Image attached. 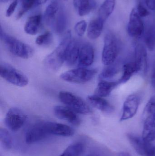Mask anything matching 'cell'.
Returning <instances> with one entry per match:
<instances>
[{
    "mask_svg": "<svg viewBox=\"0 0 155 156\" xmlns=\"http://www.w3.org/2000/svg\"><path fill=\"white\" fill-rule=\"evenodd\" d=\"M120 84L119 82H109L102 80L99 82L95 91V94L100 97H106L109 96L112 91Z\"/></svg>",
    "mask_w": 155,
    "mask_h": 156,
    "instance_id": "ac0fdd59",
    "label": "cell"
},
{
    "mask_svg": "<svg viewBox=\"0 0 155 156\" xmlns=\"http://www.w3.org/2000/svg\"><path fill=\"white\" fill-rule=\"evenodd\" d=\"M140 102L141 97L137 94L129 95L124 102L120 121L123 122L133 117L137 112Z\"/></svg>",
    "mask_w": 155,
    "mask_h": 156,
    "instance_id": "9c48e42d",
    "label": "cell"
},
{
    "mask_svg": "<svg viewBox=\"0 0 155 156\" xmlns=\"http://www.w3.org/2000/svg\"><path fill=\"white\" fill-rule=\"evenodd\" d=\"M137 72L145 74L147 69V55L146 49L142 44H137L135 47V60L134 61Z\"/></svg>",
    "mask_w": 155,
    "mask_h": 156,
    "instance_id": "4fadbf2b",
    "label": "cell"
},
{
    "mask_svg": "<svg viewBox=\"0 0 155 156\" xmlns=\"http://www.w3.org/2000/svg\"><path fill=\"white\" fill-rule=\"evenodd\" d=\"M118 156H131L129 153L127 152H123L121 153H119L118 154Z\"/></svg>",
    "mask_w": 155,
    "mask_h": 156,
    "instance_id": "74e56055",
    "label": "cell"
},
{
    "mask_svg": "<svg viewBox=\"0 0 155 156\" xmlns=\"http://www.w3.org/2000/svg\"><path fill=\"white\" fill-rule=\"evenodd\" d=\"M73 5L80 16L90 13L95 7L94 0H73Z\"/></svg>",
    "mask_w": 155,
    "mask_h": 156,
    "instance_id": "d6986e66",
    "label": "cell"
},
{
    "mask_svg": "<svg viewBox=\"0 0 155 156\" xmlns=\"http://www.w3.org/2000/svg\"><path fill=\"white\" fill-rule=\"evenodd\" d=\"M95 69L79 68L72 69L62 74L60 78L63 80L76 83H83L92 80L97 73Z\"/></svg>",
    "mask_w": 155,
    "mask_h": 156,
    "instance_id": "8992f818",
    "label": "cell"
},
{
    "mask_svg": "<svg viewBox=\"0 0 155 156\" xmlns=\"http://www.w3.org/2000/svg\"><path fill=\"white\" fill-rule=\"evenodd\" d=\"M119 69L116 66L112 65L107 66L99 75V78L101 79H111L118 74Z\"/></svg>",
    "mask_w": 155,
    "mask_h": 156,
    "instance_id": "4dcf8cb0",
    "label": "cell"
},
{
    "mask_svg": "<svg viewBox=\"0 0 155 156\" xmlns=\"http://www.w3.org/2000/svg\"><path fill=\"white\" fill-rule=\"evenodd\" d=\"M127 31L130 36L136 38L141 36L144 31L143 22L135 8L132 10L130 14Z\"/></svg>",
    "mask_w": 155,
    "mask_h": 156,
    "instance_id": "8fae6325",
    "label": "cell"
},
{
    "mask_svg": "<svg viewBox=\"0 0 155 156\" xmlns=\"http://www.w3.org/2000/svg\"><path fill=\"white\" fill-rule=\"evenodd\" d=\"M95 54L92 45L85 43L81 45L78 59V65L81 67L91 66L94 62Z\"/></svg>",
    "mask_w": 155,
    "mask_h": 156,
    "instance_id": "5bb4252c",
    "label": "cell"
},
{
    "mask_svg": "<svg viewBox=\"0 0 155 156\" xmlns=\"http://www.w3.org/2000/svg\"><path fill=\"white\" fill-rule=\"evenodd\" d=\"M72 40L71 31H67L59 45L45 59V65L48 69L56 71L61 68L65 62L66 49Z\"/></svg>",
    "mask_w": 155,
    "mask_h": 156,
    "instance_id": "6da1fadb",
    "label": "cell"
},
{
    "mask_svg": "<svg viewBox=\"0 0 155 156\" xmlns=\"http://www.w3.org/2000/svg\"><path fill=\"white\" fill-rule=\"evenodd\" d=\"M88 156H100L97 155H89Z\"/></svg>",
    "mask_w": 155,
    "mask_h": 156,
    "instance_id": "60d3db41",
    "label": "cell"
},
{
    "mask_svg": "<svg viewBox=\"0 0 155 156\" xmlns=\"http://www.w3.org/2000/svg\"><path fill=\"white\" fill-rule=\"evenodd\" d=\"M27 116L22 110L16 107L10 108L5 115V125L12 132L21 129L25 123Z\"/></svg>",
    "mask_w": 155,
    "mask_h": 156,
    "instance_id": "ba28073f",
    "label": "cell"
},
{
    "mask_svg": "<svg viewBox=\"0 0 155 156\" xmlns=\"http://www.w3.org/2000/svg\"><path fill=\"white\" fill-rule=\"evenodd\" d=\"M137 11L138 14L141 17H145L149 15L150 14L148 10L141 3L138 5Z\"/></svg>",
    "mask_w": 155,
    "mask_h": 156,
    "instance_id": "e575fe53",
    "label": "cell"
},
{
    "mask_svg": "<svg viewBox=\"0 0 155 156\" xmlns=\"http://www.w3.org/2000/svg\"><path fill=\"white\" fill-rule=\"evenodd\" d=\"M143 122L155 120V98H151L147 104L143 113Z\"/></svg>",
    "mask_w": 155,
    "mask_h": 156,
    "instance_id": "4316f807",
    "label": "cell"
},
{
    "mask_svg": "<svg viewBox=\"0 0 155 156\" xmlns=\"http://www.w3.org/2000/svg\"><path fill=\"white\" fill-rule=\"evenodd\" d=\"M54 113L56 117L67 121L72 124L78 126L81 121L76 113L67 106L57 105L54 108Z\"/></svg>",
    "mask_w": 155,
    "mask_h": 156,
    "instance_id": "7c38bea8",
    "label": "cell"
},
{
    "mask_svg": "<svg viewBox=\"0 0 155 156\" xmlns=\"http://www.w3.org/2000/svg\"><path fill=\"white\" fill-rule=\"evenodd\" d=\"M42 125L48 137L51 136H70L74 133L73 129L63 124L48 122H42Z\"/></svg>",
    "mask_w": 155,
    "mask_h": 156,
    "instance_id": "30bf717a",
    "label": "cell"
},
{
    "mask_svg": "<svg viewBox=\"0 0 155 156\" xmlns=\"http://www.w3.org/2000/svg\"><path fill=\"white\" fill-rule=\"evenodd\" d=\"M136 73H137V69L134 62L126 63L123 66V75L118 81L120 83H125Z\"/></svg>",
    "mask_w": 155,
    "mask_h": 156,
    "instance_id": "484cf974",
    "label": "cell"
},
{
    "mask_svg": "<svg viewBox=\"0 0 155 156\" xmlns=\"http://www.w3.org/2000/svg\"><path fill=\"white\" fill-rule=\"evenodd\" d=\"M116 0H105L99 10L98 18L105 22L113 12Z\"/></svg>",
    "mask_w": 155,
    "mask_h": 156,
    "instance_id": "7402d4cb",
    "label": "cell"
},
{
    "mask_svg": "<svg viewBox=\"0 0 155 156\" xmlns=\"http://www.w3.org/2000/svg\"><path fill=\"white\" fill-rule=\"evenodd\" d=\"M151 82L153 86L155 88V69L153 72V75L151 77Z\"/></svg>",
    "mask_w": 155,
    "mask_h": 156,
    "instance_id": "8d00e7d4",
    "label": "cell"
},
{
    "mask_svg": "<svg viewBox=\"0 0 155 156\" xmlns=\"http://www.w3.org/2000/svg\"><path fill=\"white\" fill-rule=\"evenodd\" d=\"M42 16L36 15L28 18L24 26V31L31 35H36L40 31L42 24Z\"/></svg>",
    "mask_w": 155,
    "mask_h": 156,
    "instance_id": "e0dca14e",
    "label": "cell"
},
{
    "mask_svg": "<svg viewBox=\"0 0 155 156\" xmlns=\"http://www.w3.org/2000/svg\"><path fill=\"white\" fill-rule=\"evenodd\" d=\"M146 3L149 9L155 11V0H146Z\"/></svg>",
    "mask_w": 155,
    "mask_h": 156,
    "instance_id": "d590c367",
    "label": "cell"
},
{
    "mask_svg": "<svg viewBox=\"0 0 155 156\" xmlns=\"http://www.w3.org/2000/svg\"><path fill=\"white\" fill-rule=\"evenodd\" d=\"M59 98L62 102L77 113L90 114L92 112L90 106L81 97L67 91H61Z\"/></svg>",
    "mask_w": 155,
    "mask_h": 156,
    "instance_id": "277c9868",
    "label": "cell"
},
{
    "mask_svg": "<svg viewBox=\"0 0 155 156\" xmlns=\"http://www.w3.org/2000/svg\"><path fill=\"white\" fill-rule=\"evenodd\" d=\"M9 1H10V0H0L1 2L2 3H6L9 2Z\"/></svg>",
    "mask_w": 155,
    "mask_h": 156,
    "instance_id": "ab89813d",
    "label": "cell"
},
{
    "mask_svg": "<svg viewBox=\"0 0 155 156\" xmlns=\"http://www.w3.org/2000/svg\"><path fill=\"white\" fill-rule=\"evenodd\" d=\"M52 36L50 32H45L38 36L35 39V43L38 45H47L52 42Z\"/></svg>",
    "mask_w": 155,
    "mask_h": 156,
    "instance_id": "1f68e13d",
    "label": "cell"
},
{
    "mask_svg": "<svg viewBox=\"0 0 155 156\" xmlns=\"http://www.w3.org/2000/svg\"><path fill=\"white\" fill-rule=\"evenodd\" d=\"M126 137L133 148L140 155L155 156V146L151 142L131 133H127Z\"/></svg>",
    "mask_w": 155,
    "mask_h": 156,
    "instance_id": "52a82bcc",
    "label": "cell"
},
{
    "mask_svg": "<svg viewBox=\"0 0 155 156\" xmlns=\"http://www.w3.org/2000/svg\"><path fill=\"white\" fill-rule=\"evenodd\" d=\"M67 26V19L63 10H59L56 19L52 26L57 34H61L64 32Z\"/></svg>",
    "mask_w": 155,
    "mask_h": 156,
    "instance_id": "cb8c5ba5",
    "label": "cell"
},
{
    "mask_svg": "<svg viewBox=\"0 0 155 156\" xmlns=\"http://www.w3.org/2000/svg\"><path fill=\"white\" fill-rule=\"evenodd\" d=\"M82 44L77 40H72L66 49L65 62L68 66H72L79 59Z\"/></svg>",
    "mask_w": 155,
    "mask_h": 156,
    "instance_id": "9a60e30c",
    "label": "cell"
},
{
    "mask_svg": "<svg viewBox=\"0 0 155 156\" xmlns=\"http://www.w3.org/2000/svg\"><path fill=\"white\" fill-rule=\"evenodd\" d=\"M22 9L17 15V19L21 18L25 13L33 7L41 5L40 0H22Z\"/></svg>",
    "mask_w": 155,
    "mask_h": 156,
    "instance_id": "83f0119b",
    "label": "cell"
},
{
    "mask_svg": "<svg viewBox=\"0 0 155 156\" xmlns=\"http://www.w3.org/2000/svg\"><path fill=\"white\" fill-rule=\"evenodd\" d=\"M47 0H40V5L43 4L45 3L46 2V1Z\"/></svg>",
    "mask_w": 155,
    "mask_h": 156,
    "instance_id": "f35d334b",
    "label": "cell"
},
{
    "mask_svg": "<svg viewBox=\"0 0 155 156\" xmlns=\"http://www.w3.org/2000/svg\"><path fill=\"white\" fill-rule=\"evenodd\" d=\"M0 37L8 50L14 55L23 59H28L32 56V48L15 37L5 34L1 27Z\"/></svg>",
    "mask_w": 155,
    "mask_h": 156,
    "instance_id": "7a4b0ae2",
    "label": "cell"
},
{
    "mask_svg": "<svg viewBox=\"0 0 155 156\" xmlns=\"http://www.w3.org/2000/svg\"><path fill=\"white\" fill-rule=\"evenodd\" d=\"M146 45L148 50L153 51L155 49V30L152 28L149 29L145 37Z\"/></svg>",
    "mask_w": 155,
    "mask_h": 156,
    "instance_id": "f546056e",
    "label": "cell"
},
{
    "mask_svg": "<svg viewBox=\"0 0 155 156\" xmlns=\"http://www.w3.org/2000/svg\"><path fill=\"white\" fill-rule=\"evenodd\" d=\"M119 50V42L117 37L112 33L106 34L104 37L102 53L103 64L106 66L112 65L118 56Z\"/></svg>",
    "mask_w": 155,
    "mask_h": 156,
    "instance_id": "3957f363",
    "label": "cell"
},
{
    "mask_svg": "<svg viewBox=\"0 0 155 156\" xmlns=\"http://www.w3.org/2000/svg\"><path fill=\"white\" fill-rule=\"evenodd\" d=\"M104 22L100 18L92 20L87 27V35L88 38L94 40L98 38L102 34Z\"/></svg>",
    "mask_w": 155,
    "mask_h": 156,
    "instance_id": "ffe728a7",
    "label": "cell"
},
{
    "mask_svg": "<svg viewBox=\"0 0 155 156\" xmlns=\"http://www.w3.org/2000/svg\"><path fill=\"white\" fill-rule=\"evenodd\" d=\"M0 140L4 149L10 150L12 146V139L10 133L4 128L0 129Z\"/></svg>",
    "mask_w": 155,
    "mask_h": 156,
    "instance_id": "f1b7e54d",
    "label": "cell"
},
{
    "mask_svg": "<svg viewBox=\"0 0 155 156\" xmlns=\"http://www.w3.org/2000/svg\"><path fill=\"white\" fill-rule=\"evenodd\" d=\"M0 75L6 81L19 87L26 86L29 81L24 74L7 63H1Z\"/></svg>",
    "mask_w": 155,
    "mask_h": 156,
    "instance_id": "5b68a950",
    "label": "cell"
},
{
    "mask_svg": "<svg viewBox=\"0 0 155 156\" xmlns=\"http://www.w3.org/2000/svg\"><path fill=\"white\" fill-rule=\"evenodd\" d=\"M142 137L149 142L155 140V120L144 122Z\"/></svg>",
    "mask_w": 155,
    "mask_h": 156,
    "instance_id": "d4e9b609",
    "label": "cell"
},
{
    "mask_svg": "<svg viewBox=\"0 0 155 156\" xmlns=\"http://www.w3.org/2000/svg\"><path fill=\"white\" fill-rule=\"evenodd\" d=\"M87 28V23L85 20L78 22L74 27L75 31L79 36H83Z\"/></svg>",
    "mask_w": 155,
    "mask_h": 156,
    "instance_id": "d6a6232c",
    "label": "cell"
},
{
    "mask_svg": "<svg viewBox=\"0 0 155 156\" xmlns=\"http://www.w3.org/2000/svg\"><path fill=\"white\" fill-rule=\"evenodd\" d=\"M17 5H18L17 0H14L13 2H12V3L10 5L8 9L6 10V13H5L6 17H10L13 14L16 9Z\"/></svg>",
    "mask_w": 155,
    "mask_h": 156,
    "instance_id": "836d02e7",
    "label": "cell"
},
{
    "mask_svg": "<svg viewBox=\"0 0 155 156\" xmlns=\"http://www.w3.org/2000/svg\"><path fill=\"white\" fill-rule=\"evenodd\" d=\"M59 10L60 8L59 5L56 1L51 3L46 7L44 15V19L47 25H53L56 19Z\"/></svg>",
    "mask_w": 155,
    "mask_h": 156,
    "instance_id": "44dd1931",
    "label": "cell"
},
{
    "mask_svg": "<svg viewBox=\"0 0 155 156\" xmlns=\"http://www.w3.org/2000/svg\"><path fill=\"white\" fill-rule=\"evenodd\" d=\"M87 99L92 106L104 112L110 113L114 110L113 106L103 97L94 94L87 96Z\"/></svg>",
    "mask_w": 155,
    "mask_h": 156,
    "instance_id": "2e32d148",
    "label": "cell"
},
{
    "mask_svg": "<svg viewBox=\"0 0 155 156\" xmlns=\"http://www.w3.org/2000/svg\"><path fill=\"white\" fill-rule=\"evenodd\" d=\"M85 149V146L81 142L70 145L59 156H81Z\"/></svg>",
    "mask_w": 155,
    "mask_h": 156,
    "instance_id": "603a6c76",
    "label": "cell"
}]
</instances>
